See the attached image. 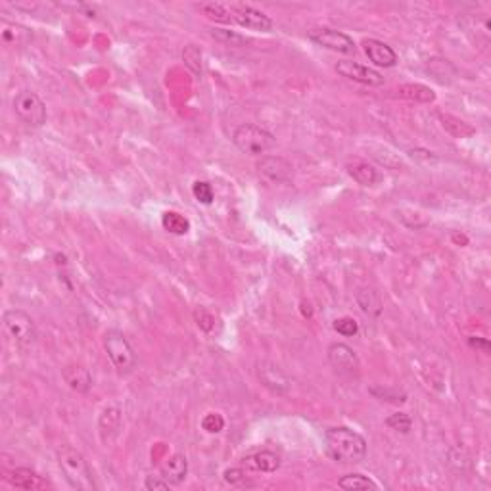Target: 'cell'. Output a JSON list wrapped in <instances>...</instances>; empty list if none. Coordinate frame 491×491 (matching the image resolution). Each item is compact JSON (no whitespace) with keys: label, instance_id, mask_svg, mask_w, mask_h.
<instances>
[{"label":"cell","instance_id":"1","mask_svg":"<svg viewBox=\"0 0 491 491\" xmlns=\"http://www.w3.org/2000/svg\"><path fill=\"white\" fill-rule=\"evenodd\" d=\"M324 453L338 464H357L365 459L366 442L347 426H332L324 432Z\"/></svg>","mask_w":491,"mask_h":491},{"label":"cell","instance_id":"2","mask_svg":"<svg viewBox=\"0 0 491 491\" xmlns=\"http://www.w3.org/2000/svg\"><path fill=\"white\" fill-rule=\"evenodd\" d=\"M58 464L62 468L63 476L68 480V484L77 491H92L96 490L94 478L89 468V464L84 461V457L71 445H62L58 449Z\"/></svg>","mask_w":491,"mask_h":491},{"label":"cell","instance_id":"3","mask_svg":"<svg viewBox=\"0 0 491 491\" xmlns=\"http://www.w3.org/2000/svg\"><path fill=\"white\" fill-rule=\"evenodd\" d=\"M232 142L246 155H265L274 146V136L253 123H242L234 129Z\"/></svg>","mask_w":491,"mask_h":491},{"label":"cell","instance_id":"4","mask_svg":"<svg viewBox=\"0 0 491 491\" xmlns=\"http://www.w3.org/2000/svg\"><path fill=\"white\" fill-rule=\"evenodd\" d=\"M104 351L120 374H129L136 369V351L120 330H108L104 334Z\"/></svg>","mask_w":491,"mask_h":491},{"label":"cell","instance_id":"5","mask_svg":"<svg viewBox=\"0 0 491 491\" xmlns=\"http://www.w3.org/2000/svg\"><path fill=\"white\" fill-rule=\"evenodd\" d=\"M2 324L6 336L20 347H31L37 342V324L21 309H6L2 315Z\"/></svg>","mask_w":491,"mask_h":491},{"label":"cell","instance_id":"6","mask_svg":"<svg viewBox=\"0 0 491 491\" xmlns=\"http://www.w3.org/2000/svg\"><path fill=\"white\" fill-rule=\"evenodd\" d=\"M14 113L15 117L25 123L27 127H42L46 123V104L42 98L33 91H20L14 96Z\"/></svg>","mask_w":491,"mask_h":491},{"label":"cell","instance_id":"7","mask_svg":"<svg viewBox=\"0 0 491 491\" xmlns=\"http://www.w3.org/2000/svg\"><path fill=\"white\" fill-rule=\"evenodd\" d=\"M309 41L315 42L317 46L321 49L332 50V52H338V54H355V42L351 39L350 35H345L342 31H336V29L330 27H319V29H311L307 33Z\"/></svg>","mask_w":491,"mask_h":491},{"label":"cell","instance_id":"8","mask_svg":"<svg viewBox=\"0 0 491 491\" xmlns=\"http://www.w3.org/2000/svg\"><path fill=\"white\" fill-rule=\"evenodd\" d=\"M326 357H329L330 366L340 374V376H347V378H355L361 372V361H359L357 353L351 350L347 344L336 342L330 344L326 350Z\"/></svg>","mask_w":491,"mask_h":491},{"label":"cell","instance_id":"9","mask_svg":"<svg viewBox=\"0 0 491 491\" xmlns=\"http://www.w3.org/2000/svg\"><path fill=\"white\" fill-rule=\"evenodd\" d=\"M229 23H234L238 27L250 29V31H271L273 27V20L267 14H263L261 10L248 4H232L229 6Z\"/></svg>","mask_w":491,"mask_h":491},{"label":"cell","instance_id":"10","mask_svg":"<svg viewBox=\"0 0 491 491\" xmlns=\"http://www.w3.org/2000/svg\"><path fill=\"white\" fill-rule=\"evenodd\" d=\"M257 173L273 184H286L294 177V165L281 155H261Z\"/></svg>","mask_w":491,"mask_h":491},{"label":"cell","instance_id":"11","mask_svg":"<svg viewBox=\"0 0 491 491\" xmlns=\"http://www.w3.org/2000/svg\"><path fill=\"white\" fill-rule=\"evenodd\" d=\"M336 71L342 77L355 81V83L359 84H365V87H382V84H384L382 73H378L376 70H372L369 65H363V63L359 62H350V60L338 62Z\"/></svg>","mask_w":491,"mask_h":491},{"label":"cell","instance_id":"12","mask_svg":"<svg viewBox=\"0 0 491 491\" xmlns=\"http://www.w3.org/2000/svg\"><path fill=\"white\" fill-rule=\"evenodd\" d=\"M361 46L365 50L366 58L378 68H393L395 63L400 62L397 52L390 44L378 41V39H365Z\"/></svg>","mask_w":491,"mask_h":491},{"label":"cell","instance_id":"13","mask_svg":"<svg viewBox=\"0 0 491 491\" xmlns=\"http://www.w3.org/2000/svg\"><path fill=\"white\" fill-rule=\"evenodd\" d=\"M6 480L14 485V487H18V490L25 491H39L52 487V484H50L46 478L37 474V472L31 471V468H14V471L8 472Z\"/></svg>","mask_w":491,"mask_h":491},{"label":"cell","instance_id":"14","mask_svg":"<svg viewBox=\"0 0 491 491\" xmlns=\"http://www.w3.org/2000/svg\"><path fill=\"white\" fill-rule=\"evenodd\" d=\"M281 457L273 453V451H257L242 459V466L246 471L252 472H263V474H271L281 468Z\"/></svg>","mask_w":491,"mask_h":491},{"label":"cell","instance_id":"15","mask_svg":"<svg viewBox=\"0 0 491 491\" xmlns=\"http://www.w3.org/2000/svg\"><path fill=\"white\" fill-rule=\"evenodd\" d=\"M62 376L65 380V384L77 393H87L92 388V376L89 369H84L79 363H70L63 366Z\"/></svg>","mask_w":491,"mask_h":491},{"label":"cell","instance_id":"16","mask_svg":"<svg viewBox=\"0 0 491 491\" xmlns=\"http://www.w3.org/2000/svg\"><path fill=\"white\" fill-rule=\"evenodd\" d=\"M160 474L167 480L171 485L183 484L189 474V461L183 453H175L160 466Z\"/></svg>","mask_w":491,"mask_h":491},{"label":"cell","instance_id":"17","mask_svg":"<svg viewBox=\"0 0 491 491\" xmlns=\"http://www.w3.org/2000/svg\"><path fill=\"white\" fill-rule=\"evenodd\" d=\"M347 173L361 186H374L380 181V173L376 171V167H372L371 163L361 162V160L347 163Z\"/></svg>","mask_w":491,"mask_h":491},{"label":"cell","instance_id":"18","mask_svg":"<svg viewBox=\"0 0 491 491\" xmlns=\"http://www.w3.org/2000/svg\"><path fill=\"white\" fill-rule=\"evenodd\" d=\"M98 428H100V438H104L106 435L104 443L112 442L113 438L120 434V430H121V411L120 409L117 407L104 409V413H102V416H100Z\"/></svg>","mask_w":491,"mask_h":491},{"label":"cell","instance_id":"19","mask_svg":"<svg viewBox=\"0 0 491 491\" xmlns=\"http://www.w3.org/2000/svg\"><path fill=\"white\" fill-rule=\"evenodd\" d=\"M397 94L401 98L405 100H414V102H421V104H430L434 102L435 94L434 91L426 87V84H419V83H411V84H403L397 89Z\"/></svg>","mask_w":491,"mask_h":491},{"label":"cell","instance_id":"20","mask_svg":"<svg viewBox=\"0 0 491 491\" xmlns=\"http://www.w3.org/2000/svg\"><path fill=\"white\" fill-rule=\"evenodd\" d=\"M162 227L175 236H184L190 231V221L177 211H165L162 215Z\"/></svg>","mask_w":491,"mask_h":491},{"label":"cell","instance_id":"21","mask_svg":"<svg viewBox=\"0 0 491 491\" xmlns=\"http://www.w3.org/2000/svg\"><path fill=\"white\" fill-rule=\"evenodd\" d=\"M338 485L345 491L353 490H378V484L363 474H345L338 480Z\"/></svg>","mask_w":491,"mask_h":491},{"label":"cell","instance_id":"22","mask_svg":"<svg viewBox=\"0 0 491 491\" xmlns=\"http://www.w3.org/2000/svg\"><path fill=\"white\" fill-rule=\"evenodd\" d=\"M359 307L363 309V313L371 317H378L382 313V303H380V298L376 292L372 290H361L357 294Z\"/></svg>","mask_w":491,"mask_h":491},{"label":"cell","instance_id":"23","mask_svg":"<svg viewBox=\"0 0 491 491\" xmlns=\"http://www.w3.org/2000/svg\"><path fill=\"white\" fill-rule=\"evenodd\" d=\"M386 426L395 430V432H401V434H409L411 428H413V419L405 413L390 414L386 419Z\"/></svg>","mask_w":491,"mask_h":491},{"label":"cell","instance_id":"24","mask_svg":"<svg viewBox=\"0 0 491 491\" xmlns=\"http://www.w3.org/2000/svg\"><path fill=\"white\" fill-rule=\"evenodd\" d=\"M192 194H194V198H196L200 204L204 205L213 204V200H215V192L211 189V184L205 183V181H196V183L192 184Z\"/></svg>","mask_w":491,"mask_h":491},{"label":"cell","instance_id":"25","mask_svg":"<svg viewBox=\"0 0 491 491\" xmlns=\"http://www.w3.org/2000/svg\"><path fill=\"white\" fill-rule=\"evenodd\" d=\"M440 120H442L443 129H447L453 136H461V139H463V136H471V134H474V129L466 125V123H463V121L453 120V117H451L453 123H449V121L445 120V115H443V113H440Z\"/></svg>","mask_w":491,"mask_h":491},{"label":"cell","instance_id":"26","mask_svg":"<svg viewBox=\"0 0 491 491\" xmlns=\"http://www.w3.org/2000/svg\"><path fill=\"white\" fill-rule=\"evenodd\" d=\"M334 330H336L338 334H342V336L351 338L359 332V323L353 317H342V319L334 321Z\"/></svg>","mask_w":491,"mask_h":491},{"label":"cell","instance_id":"27","mask_svg":"<svg viewBox=\"0 0 491 491\" xmlns=\"http://www.w3.org/2000/svg\"><path fill=\"white\" fill-rule=\"evenodd\" d=\"M202 428L208 432V434H219L221 430L225 428V419L219 413H208L202 419Z\"/></svg>","mask_w":491,"mask_h":491},{"label":"cell","instance_id":"28","mask_svg":"<svg viewBox=\"0 0 491 491\" xmlns=\"http://www.w3.org/2000/svg\"><path fill=\"white\" fill-rule=\"evenodd\" d=\"M27 39V29L18 27V25H4L2 29V41L6 44H18V42Z\"/></svg>","mask_w":491,"mask_h":491},{"label":"cell","instance_id":"29","mask_svg":"<svg viewBox=\"0 0 491 491\" xmlns=\"http://www.w3.org/2000/svg\"><path fill=\"white\" fill-rule=\"evenodd\" d=\"M194 319H196L198 326L204 330V332H213V329H215V317L211 315L210 311H205V309H198L196 313H194Z\"/></svg>","mask_w":491,"mask_h":491},{"label":"cell","instance_id":"30","mask_svg":"<svg viewBox=\"0 0 491 491\" xmlns=\"http://www.w3.org/2000/svg\"><path fill=\"white\" fill-rule=\"evenodd\" d=\"M246 476H248V474H246L244 466H234V468H227V471L223 472V480L231 485L244 484Z\"/></svg>","mask_w":491,"mask_h":491},{"label":"cell","instance_id":"31","mask_svg":"<svg viewBox=\"0 0 491 491\" xmlns=\"http://www.w3.org/2000/svg\"><path fill=\"white\" fill-rule=\"evenodd\" d=\"M211 35L215 37V39H219V41H225L227 44H231V46L244 44L246 42L244 37H240L238 33H232V31H225V29H213V33H211Z\"/></svg>","mask_w":491,"mask_h":491},{"label":"cell","instance_id":"32","mask_svg":"<svg viewBox=\"0 0 491 491\" xmlns=\"http://www.w3.org/2000/svg\"><path fill=\"white\" fill-rule=\"evenodd\" d=\"M169 482L163 476H148L144 480V487L148 491H162V490H169Z\"/></svg>","mask_w":491,"mask_h":491},{"label":"cell","instance_id":"33","mask_svg":"<svg viewBox=\"0 0 491 491\" xmlns=\"http://www.w3.org/2000/svg\"><path fill=\"white\" fill-rule=\"evenodd\" d=\"M468 345H471L472 350L482 351V353H490V350H491L490 342H487L485 338H480V336H471V338H468Z\"/></svg>","mask_w":491,"mask_h":491}]
</instances>
